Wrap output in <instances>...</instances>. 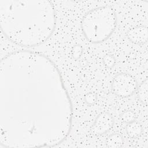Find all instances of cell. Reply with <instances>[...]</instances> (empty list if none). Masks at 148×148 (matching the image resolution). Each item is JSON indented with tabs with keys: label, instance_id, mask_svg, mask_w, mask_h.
Masks as SVG:
<instances>
[{
	"label": "cell",
	"instance_id": "10",
	"mask_svg": "<svg viewBox=\"0 0 148 148\" xmlns=\"http://www.w3.org/2000/svg\"><path fill=\"white\" fill-rule=\"evenodd\" d=\"M82 53V47L80 45H76L72 50V54L75 58H79Z\"/></svg>",
	"mask_w": 148,
	"mask_h": 148
},
{
	"label": "cell",
	"instance_id": "2",
	"mask_svg": "<svg viewBox=\"0 0 148 148\" xmlns=\"http://www.w3.org/2000/svg\"><path fill=\"white\" fill-rule=\"evenodd\" d=\"M138 84L134 77L128 73H119L113 79L112 88L114 93L120 97L132 95L137 88Z\"/></svg>",
	"mask_w": 148,
	"mask_h": 148
},
{
	"label": "cell",
	"instance_id": "1",
	"mask_svg": "<svg viewBox=\"0 0 148 148\" xmlns=\"http://www.w3.org/2000/svg\"><path fill=\"white\" fill-rule=\"evenodd\" d=\"M117 24L114 9L109 6H100L88 12L81 21L84 36L91 43H101L114 32Z\"/></svg>",
	"mask_w": 148,
	"mask_h": 148
},
{
	"label": "cell",
	"instance_id": "3",
	"mask_svg": "<svg viewBox=\"0 0 148 148\" xmlns=\"http://www.w3.org/2000/svg\"><path fill=\"white\" fill-rule=\"evenodd\" d=\"M113 119L109 113L99 114L95 120L92 131L95 135H102L108 132L113 127Z\"/></svg>",
	"mask_w": 148,
	"mask_h": 148
},
{
	"label": "cell",
	"instance_id": "8",
	"mask_svg": "<svg viewBox=\"0 0 148 148\" xmlns=\"http://www.w3.org/2000/svg\"><path fill=\"white\" fill-rule=\"evenodd\" d=\"M120 118L123 121L128 123L134 120L135 114L132 111L127 110L121 114Z\"/></svg>",
	"mask_w": 148,
	"mask_h": 148
},
{
	"label": "cell",
	"instance_id": "11",
	"mask_svg": "<svg viewBox=\"0 0 148 148\" xmlns=\"http://www.w3.org/2000/svg\"><path fill=\"white\" fill-rule=\"evenodd\" d=\"M84 99L87 103L89 104H92L96 101L97 98L95 94L90 92V93H87L86 95H85Z\"/></svg>",
	"mask_w": 148,
	"mask_h": 148
},
{
	"label": "cell",
	"instance_id": "6",
	"mask_svg": "<svg viewBox=\"0 0 148 148\" xmlns=\"http://www.w3.org/2000/svg\"><path fill=\"white\" fill-rule=\"evenodd\" d=\"M138 97L139 101L147 105L148 101V80L145 79L139 86L138 90Z\"/></svg>",
	"mask_w": 148,
	"mask_h": 148
},
{
	"label": "cell",
	"instance_id": "4",
	"mask_svg": "<svg viewBox=\"0 0 148 148\" xmlns=\"http://www.w3.org/2000/svg\"><path fill=\"white\" fill-rule=\"evenodd\" d=\"M127 36L131 42L136 44H143L147 41V28L145 26L133 27L128 31Z\"/></svg>",
	"mask_w": 148,
	"mask_h": 148
},
{
	"label": "cell",
	"instance_id": "9",
	"mask_svg": "<svg viewBox=\"0 0 148 148\" xmlns=\"http://www.w3.org/2000/svg\"><path fill=\"white\" fill-rule=\"evenodd\" d=\"M103 62L106 67L112 68L114 65L116 63V60L113 56L107 54L103 57Z\"/></svg>",
	"mask_w": 148,
	"mask_h": 148
},
{
	"label": "cell",
	"instance_id": "5",
	"mask_svg": "<svg viewBox=\"0 0 148 148\" xmlns=\"http://www.w3.org/2000/svg\"><path fill=\"white\" fill-rule=\"evenodd\" d=\"M126 132L130 137H138L142 132V125L138 122L134 120L128 123L126 127Z\"/></svg>",
	"mask_w": 148,
	"mask_h": 148
},
{
	"label": "cell",
	"instance_id": "7",
	"mask_svg": "<svg viewBox=\"0 0 148 148\" xmlns=\"http://www.w3.org/2000/svg\"><path fill=\"white\" fill-rule=\"evenodd\" d=\"M106 143L107 146L109 147H120L123 144V139L120 135L117 134H113L110 135L107 138Z\"/></svg>",
	"mask_w": 148,
	"mask_h": 148
}]
</instances>
